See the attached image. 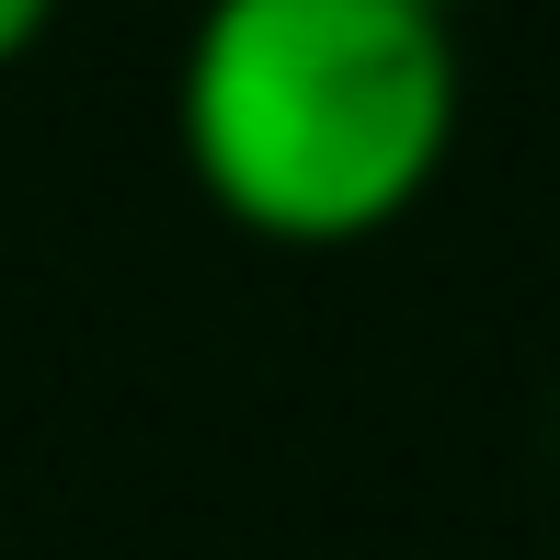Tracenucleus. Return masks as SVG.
Listing matches in <instances>:
<instances>
[{"label": "nucleus", "mask_w": 560, "mask_h": 560, "mask_svg": "<svg viewBox=\"0 0 560 560\" xmlns=\"http://www.w3.org/2000/svg\"><path fill=\"white\" fill-rule=\"evenodd\" d=\"M184 172L252 241L343 252L457 149V35L423 0H207L184 35Z\"/></svg>", "instance_id": "nucleus-1"}, {"label": "nucleus", "mask_w": 560, "mask_h": 560, "mask_svg": "<svg viewBox=\"0 0 560 560\" xmlns=\"http://www.w3.org/2000/svg\"><path fill=\"white\" fill-rule=\"evenodd\" d=\"M46 23H58V0H0V69H12V58H35V46H46Z\"/></svg>", "instance_id": "nucleus-2"}, {"label": "nucleus", "mask_w": 560, "mask_h": 560, "mask_svg": "<svg viewBox=\"0 0 560 560\" xmlns=\"http://www.w3.org/2000/svg\"><path fill=\"white\" fill-rule=\"evenodd\" d=\"M423 12H446V23H457V12H469V0H423Z\"/></svg>", "instance_id": "nucleus-3"}]
</instances>
